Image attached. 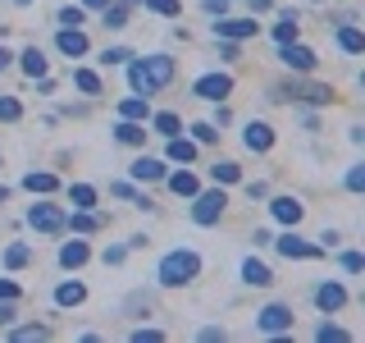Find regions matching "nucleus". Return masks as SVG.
<instances>
[{"mask_svg": "<svg viewBox=\"0 0 365 343\" xmlns=\"http://www.w3.org/2000/svg\"><path fill=\"white\" fill-rule=\"evenodd\" d=\"M169 78H174V60H169V55H151V60L128 64V83H133L137 96H155Z\"/></svg>", "mask_w": 365, "mask_h": 343, "instance_id": "f257e3e1", "label": "nucleus"}, {"mask_svg": "<svg viewBox=\"0 0 365 343\" xmlns=\"http://www.w3.org/2000/svg\"><path fill=\"white\" fill-rule=\"evenodd\" d=\"M197 274H201L197 252H169V257L160 261V284H169V289H182V284H192Z\"/></svg>", "mask_w": 365, "mask_h": 343, "instance_id": "f03ea898", "label": "nucleus"}, {"mask_svg": "<svg viewBox=\"0 0 365 343\" xmlns=\"http://www.w3.org/2000/svg\"><path fill=\"white\" fill-rule=\"evenodd\" d=\"M224 206H228V197H224L220 188H215V192H197V206H192V220H197V224H215V220L224 215Z\"/></svg>", "mask_w": 365, "mask_h": 343, "instance_id": "7ed1b4c3", "label": "nucleus"}, {"mask_svg": "<svg viewBox=\"0 0 365 343\" xmlns=\"http://www.w3.org/2000/svg\"><path fill=\"white\" fill-rule=\"evenodd\" d=\"M256 32H260L256 19H220L215 23V37H224V41H247V37H256Z\"/></svg>", "mask_w": 365, "mask_h": 343, "instance_id": "20e7f679", "label": "nucleus"}, {"mask_svg": "<svg viewBox=\"0 0 365 343\" xmlns=\"http://www.w3.org/2000/svg\"><path fill=\"white\" fill-rule=\"evenodd\" d=\"M64 220H68V215L60 211V206H32V211H28V224L41 229V234H60Z\"/></svg>", "mask_w": 365, "mask_h": 343, "instance_id": "39448f33", "label": "nucleus"}, {"mask_svg": "<svg viewBox=\"0 0 365 343\" xmlns=\"http://www.w3.org/2000/svg\"><path fill=\"white\" fill-rule=\"evenodd\" d=\"M260 329H265V334H283V329H292V307L269 302L265 312H260Z\"/></svg>", "mask_w": 365, "mask_h": 343, "instance_id": "423d86ee", "label": "nucleus"}, {"mask_svg": "<svg viewBox=\"0 0 365 343\" xmlns=\"http://www.w3.org/2000/svg\"><path fill=\"white\" fill-rule=\"evenodd\" d=\"M228 91H233V78H228V74H205V78H197V96L201 101H224Z\"/></svg>", "mask_w": 365, "mask_h": 343, "instance_id": "0eeeda50", "label": "nucleus"}, {"mask_svg": "<svg viewBox=\"0 0 365 343\" xmlns=\"http://www.w3.org/2000/svg\"><path fill=\"white\" fill-rule=\"evenodd\" d=\"M279 60L288 64V69H297V74H311V69H315V51H306V46H292V41H283Z\"/></svg>", "mask_w": 365, "mask_h": 343, "instance_id": "6e6552de", "label": "nucleus"}, {"mask_svg": "<svg viewBox=\"0 0 365 343\" xmlns=\"http://www.w3.org/2000/svg\"><path fill=\"white\" fill-rule=\"evenodd\" d=\"M283 252V257H302V261H311V257H319V247L315 243H306V238H297V234H283L279 243H274Z\"/></svg>", "mask_w": 365, "mask_h": 343, "instance_id": "1a4fd4ad", "label": "nucleus"}, {"mask_svg": "<svg viewBox=\"0 0 365 343\" xmlns=\"http://www.w3.org/2000/svg\"><path fill=\"white\" fill-rule=\"evenodd\" d=\"M342 302H347V289H342V284H319V289H315V307H319V312H338Z\"/></svg>", "mask_w": 365, "mask_h": 343, "instance_id": "9d476101", "label": "nucleus"}, {"mask_svg": "<svg viewBox=\"0 0 365 343\" xmlns=\"http://www.w3.org/2000/svg\"><path fill=\"white\" fill-rule=\"evenodd\" d=\"M269 211H274V220H279V224H297V220L306 215V206L297 202V197H274Z\"/></svg>", "mask_w": 365, "mask_h": 343, "instance_id": "9b49d317", "label": "nucleus"}, {"mask_svg": "<svg viewBox=\"0 0 365 343\" xmlns=\"http://www.w3.org/2000/svg\"><path fill=\"white\" fill-rule=\"evenodd\" d=\"M55 41H60V51H64V55H73V60H78V55H87V37H83V28H60V37H55Z\"/></svg>", "mask_w": 365, "mask_h": 343, "instance_id": "f8f14e48", "label": "nucleus"}, {"mask_svg": "<svg viewBox=\"0 0 365 343\" xmlns=\"http://www.w3.org/2000/svg\"><path fill=\"white\" fill-rule=\"evenodd\" d=\"M87 257H91V247H87V243H78V238H73V243H64V247H60V266H68V270H78V266H83Z\"/></svg>", "mask_w": 365, "mask_h": 343, "instance_id": "ddd939ff", "label": "nucleus"}, {"mask_svg": "<svg viewBox=\"0 0 365 343\" xmlns=\"http://www.w3.org/2000/svg\"><path fill=\"white\" fill-rule=\"evenodd\" d=\"M247 146H251V151H269V146H274L269 124H247Z\"/></svg>", "mask_w": 365, "mask_h": 343, "instance_id": "4468645a", "label": "nucleus"}, {"mask_svg": "<svg viewBox=\"0 0 365 343\" xmlns=\"http://www.w3.org/2000/svg\"><path fill=\"white\" fill-rule=\"evenodd\" d=\"M133 179H142V183H155V179H165V165L151 156H142V160H133Z\"/></svg>", "mask_w": 365, "mask_h": 343, "instance_id": "2eb2a0df", "label": "nucleus"}, {"mask_svg": "<svg viewBox=\"0 0 365 343\" xmlns=\"http://www.w3.org/2000/svg\"><path fill=\"white\" fill-rule=\"evenodd\" d=\"M19 64H23V74H28V78H46V55L37 51V46H28V51L19 55Z\"/></svg>", "mask_w": 365, "mask_h": 343, "instance_id": "dca6fc26", "label": "nucleus"}, {"mask_svg": "<svg viewBox=\"0 0 365 343\" xmlns=\"http://www.w3.org/2000/svg\"><path fill=\"white\" fill-rule=\"evenodd\" d=\"M114 137H119L123 146H137V142H146V129L137 119H123V124H114Z\"/></svg>", "mask_w": 365, "mask_h": 343, "instance_id": "f3484780", "label": "nucleus"}, {"mask_svg": "<svg viewBox=\"0 0 365 343\" xmlns=\"http://www.w3.org/2000/svg\"><path fill=\"white\" fill-rule=\"evenodd\" d=\"M338 46H342L347 55H361V51H365V37H361V28L342 23V28H338Z\"/></svg>", "mask_w": 365, "mask_h": 343, "instance_id": "a211bd4d", "label": "nucleus"}, {"mask_svg": "<svg viewBox=\"0 0 365 343\" xmlns=\"http://www.w3.org/2000/svg\"><path fill=\"white\" fill-rule=\"evenodd\" d=\"M119 114H123V119H137V124H142L146 114H151V96H128V101L119 106Z\"/></svg>", "mask_w": 365, "mask_h": 343, "instance_id": "6ab92c4d", "label": "nucleus"}, {"mask_svg": "<svg viewBox=\"0 0 365 343\" xmlns=\"http://www.w3.org/2000/svg\"><path fill=\"white\" fill-rule=\"evenodd\" d=\"M242 279H247V284H256V289H265V284L274 279V274H269V266H265V261H256V257H251L247 266H242Z\"/></svg>", "mask_w": 365, "mask_h": 343, "instance_id": "aec40b11", "label": "nucleus"}, {"mask_svg": "<svg viewBox=\"0 0 365 343\" xmlns=\"http://www.w3.org/2000/svg\"><path fill=\"white\" fill-rule=\"evenodd\" d=\"M23 188H28V192H55V188H60V179L46 174V169H41V174L32 169V174H23Z\"/></svg>", "mask_w": 365, "mask_h": 343, "instance_id": "412c9836", "label": "nucleus"}, {"mask_svg": "<svg viewBox=\"0 0 365 343\" xmlns=\"http://www.w3.org/2000/svg\"><path fill=\"white\" fill-rule=\"evenodd\" d=\"M197 156V142H187V137H169V160H182V165H187V160Z\"/></svg>", "mask_w": 365, "mask_h": 343, "instance_id": "4be33fe9", "label": "nucleus"}, {"mask_svg": "<svg viewBox=\"0 0 365 343\" xmlns=\"http://www.w3.org/2000/svg\"><path fill=\"white\" fill-rule=\"evenodd\" d=\"M83 297H87L83 284H60V289H55V302H60V307H78Z\"/></svg>", "mask_w": 365, "mask_h": 343, "instance_id": "5701e85b", "label": "nucleus"}, {"mask_svg": "<svg viewBox=\"0 0 365 343\" xmlns=\"http://www.w3.org/2000/svg\"><path fill=\"white\" fill-rule=\"evenodd\" d=\"M169 188H174L178 197H197V174H187V169H182V174H169Z\"/></svg>", "mask_w": 365, "mask_h": 343, "instance_id": "b1692460", "label": "nucleus"}, {"mask_svg": "<svg viewBox=\"0 0 365 343\" xmlns=\"http://www.w3.org/2000/svg\"><path fill=\"white\" fill-rule=\"evenodd\" d=\"M68 202H73L78 211H87V206H96V188H87V183H73V188H68Z\"/></svg>", "mask_w": 365, "mask_h": 343, "instance_id": "393cba45", "label": "nucleus"}, {"mask_svg": "<svg viewBox=\"0 0 365 343\" xmlns=\"http://www.w3.org/2000/svg\"><path fill=\"white\" fill-rule=\"evenodd\" d=\"M292 96H306L311 106H329V96H334V91L319 87V83H311V87H292Z\"/></svg>", "mask_w": 365, "mask_h": 343, "instance_id": "a878e982", "label": "nucleus"}, {"mask_svg": "<svg viewBox=\"0 0 365 343\" xmlns=\"http://www.w3.org/2000/svg\"><path fill=\"white\" fill-rule=\"evenodd\" d=\"M210 179H215V183H237V179H242V169H237L233 160H220V165L210 169Z\"/></svg>", "mask_w": 365, "mask_h": 343, "instance_id": "bb28decb", "label": "nucleus"}, {"mask_svg": "<svg viewBox=\"0 0 365 343\" xmlns=\"http://www.w3.org/2000/svg\"><path fill=\"white\" fill-rule=\"evenodd\" d=\"M14 339L19 343H41V339H51V329H46V325H19Z\"/></svg>", "mask_w": 365, "mask_h": 343, "instance_id": "cd10ccee", "label": "nucleus"}, {"mask_svg": "<svg viewBox=\"0 0 365 343\" xmlns=\"http://www.w3.org/2000/svg\"><path fill=\"white\" fill-rule=\"evenodd\" d=\"M274 37H279V46L283 41H297V14H283L279 28H274Z\"/></svg>", "mask_w": 365, "mask_h": 343, "instance_id": "c85d7f7f", "label": "nucleus"}, {"mask_svg": "<svg viewBox=\"0 0 365 343\" xmlns=\"http://www.w3.org/2000/svg\"><path fill=\"white\" fill-rule=\"evenodd\" d=\"M64 229H78V234H91V229H96V215H91V211H78L73 220H64Z\"/></svg>", "mask_w": 365, "mask_h": 343, "instance_id": "c756f323", "label": "nucleus"}, {"mask_svg": "<svg viewBox=\"0 0 365 343\" xmlns=\"http://www.w3.org/2000/svg\"><path fill=\"white\" fill-rule=\"evenodd\" d=\"M28 257H32V252L23 247V243H14V247L5 252V266H9V270H19V266H28Z\"/></svg>", "mask_w": 365, "mask_h": 343, "instance_id": "7c9ffc66", "label": "nucleus"}, {"mask_svg": "<svg viewBox=\"0 0 365 343\" xmlns=\"http://www.w3.org/2000/svg\"><path fill=\"white\" fill-rule=\"evenodd\" d=\"M19 114H23V106H19L14 96H0V124H14Z\"/></svg>", "mask_w": 365, "mask_h": 343, "instance_id": "2f4dec72", "label": "nucleus"}, {"mask_svg": "<svg viewBox=\"0 0 365 343\" xmlns=\"http://www.w3.org/2000/svg\"><path fill=\"white\" fill-rule=\"evenodd\" d=\"M106 28H128V9H123V5H106Z\"/></svg>", "mask_w": 365, "mask_h": 343, "instance_id": "473e14b6", "label": "nucleus"}, {"mask_svg": "<svg viewBox=\"0 0 365 343\" xmlns=\"http://www.w3.org/2000/svg\"><path fill=\"white\" fill-rule=\"evenodd\" d=\"M146 9H151V14H165V19H174L178 14V0H142Z\"/></svg>", "mask_w": 365, "mask_h": 343, "instance_id": "72a5a7b5", "label": "nucleus"}, {"mask_svg": "<svg viewBox=\"0 0 365 343\" xmlns=\"http://www.w3.org/2000/svg\"><path fill=\"white\" fill-rule=\"evenodd\" d=\"M315 339H319V343H342V339H347V329H342V325H319Z\"/></svg>", "mask_w": 365, "mask_h": 343, "instance_id": "f704fd0d", "label": "nucleus"}, {"mask_svg": "<svg viewBox=\"0 0 365 343\" xmlns=\"http://www.w3.org/2000/svg\"><path fill=\"white\" fill-rule=\"evenodd\" d=\"M73 83L83 87V91H101V78L91 74V69H78V74H73Z\"/></svg>", "mask_w": 365, "mask_h": 343, "instance_id": "c9c22d12", "label": "nucleus"}, {"mask_svg": "<svg viewBox=\"0 0 365 343\" xmlns=\"http://www.w3.org/2000/svg\"><path fill=\"white\" fill-rule=\"evenodd\" d=\"M155 133L174 137V133H178V114H155Z\"/></svg>", "mask_w": 365, "mask_h": 343, "instance_id": "e433bc0d", "label": "nucleus"}, {"mask_svg": "<svg viewBox=\"0 0 365 343\" xmlns=\"http://www.w3.org/2000/svg\"><path fill=\"white\" fill-rule=\"evenodd\" d=\"M342 270H347V274H361L365 270V257H361V252H347V257H342Z\"/></svg>", "mask_w": 365, "mask_h": 343, "instance_id": "4c0bfd02", "label": "nucleus"}, {"mask_svg": "<svg viewBox=\"0 0 365 343\" xmlns=\"http://www.w3.org/2000/svg\"><path fill=\"white\" fill-rule=\"evenodd\" d=\"M60 23H64V28H78V23H83V9H78V5L60 9Z\"/></svg>", "mask_w": 365, "mask_h": 343, "instance_id": "58836bf2", "label": "nucleus"}, {"mask_svg": "<svg viewBox=\"0 0 365 343\" xmlns=\"http://www.w3.org/2000/svg\"><path fill=\"white\" fill-rule=\"evenodd\" d=\"M101 60H106V64H128V60H133V55H128V51H123V46H114V51H106V55H101Z\"/></svg>", "mask_w": 365, "mask_h": 343, "instance_id": "ea45409f", "label": "nucleus"}, {"mask_svg": "<svg viewBox=\"0 0 365 343\" xmlns=\"http://www.w3.org/2000/svg\"><path fill=\"white\" fill-rule=\"evenodd\" d=\"M192 133H197V142H215V137H220V129H215V124H197Z\"/></svg>", "mask_w": 365, "mask_h": 343, "instance_id": "a19ab883", "label": "nucleus"}, {"mask_svg": "<svg viewBox=\"0 0 365 343\" xmlns=\"http://www.w3.org/2000/svg\"><path fill=\"white\" fill-rule=\"evenodd\" d=\"M347 188H351V192H361V188H365V169H361V165L347 174Z\"/></svg>", "mask_w": 365, "mask_h": 343, "instance_id": "79ce46f5", "label": "nucleus"}, {"mask_svg": "<svg viewBox=\"0 0 365 343\" xmlns=\"http://www.w3.org/2000/svg\"><path fill=\"white\" fill-rule=\"evenodd\" d=\"M133 343H160V329H133Z\"/></svg>", "mask_w": 365, "mask_h": 343, "instance_id": "37998d69", "label": "nucleus"}, {"mask_svg": "<svg viewBox=\"0 0 365 343\" xmlns=\"http://www.w3.org/2000/svg\"><path fill=\"white\" fill-rule=\"evenodd\" d=\"M19 297V284H9V279H0V302H14Z\"/></svg>", "mask_w": 365, "mask_h": 343, "instance_id": "c03bdc74", "label": "nucleus"}, {"mask_svg": "<svg viewBox=\"0 0 365 343\" xmlns=\"http://www.w3.org/2000/svg\"><path fill=\"white\" fill-rule=\"evenodd\" d=\"M123 257H128V252H123V247H110V252H106V266H119Z\"/></svg>", "mask_w": 365, "mask_h": 343, "instance_id": "a18cd8bd", "label": "nucleus"}, {"mask_svg": "<svg viewBox=\"0 0 365 343\" xmlns=\"http://www.w3.org/2000/svg\"><path fill=\"white\" fill-rule=\"evenodd\" d=\"M9 320H14V307H9V302H0V325H9Z\"/></svg>", "mask_w": 365, "mask_h": 343, "instance_id": "49530a36", "label": "nucleus"}, {"mask_svg": "<svg viewBox=\"0 0 365 343\" xmlns=\"http://www.w3.org/2000/svg\"><path fill=\"white\" fill-rule=\"evenodd\" d=\"M224 5H228V0H205V9H210V14H224Z\"/></svg>", "mask_w": 365, "mask_h": 343, "instance_id": "de8ad7c7", "label": "nucleus"}, {"mask_svg": "<svg viewBox=\"0 0 365 343\" xmlns=\"http://www.w3.org/2000/svg\"><path fill=\"white\" fill-rule=\"evenodd\" d=\"M9 60H14V55H9L5 46H0V74H5V69H9Z\"/></svg>", "mask_w": 365, "mask_h": 343, "instance_id": "09e8293b", "label": "nucleus"}, {"mask_svg": "<svg viewBox=\"0 0 365 343\" xmlns=\"http://www.w3.org/2000/svg\"><path fill=\"white\" fill-rule=\"evenodd\" d=\"M83 5H87V9H106L110 0H83Z\"/></svg>", "mask_w": 365, "mask_h": 343, "instance_id": "8fccbe9b", "label": "nucleus"}, {"mask_svg": "<svg viewBox=\"0 0 365 343\" xmlns=\"http://www.w3.org/2000/svg\"><path fill=\"white\" fill-rule=\"evenodd\" d=\"M5 197H9V188H5V183H0V202H5Z\"/></svg>", "mask_w": 365, "mask_h": 343, "instance_id": "3c124183", "label": "nucleus"}, {"mask_svg": "<svg viewBox=\"0 0 365 343\" xmlns=\"http://www.w3.org/2000/svg\"><path fill=\"white\" fill-rule=\"evenodd\" d=\"M19 5H28V0H19Z\"/></svg>", "mask_w": 365, "mask_h": 343, "instance_id": "603ef678", "label": "nucleus"}]
</instances>
